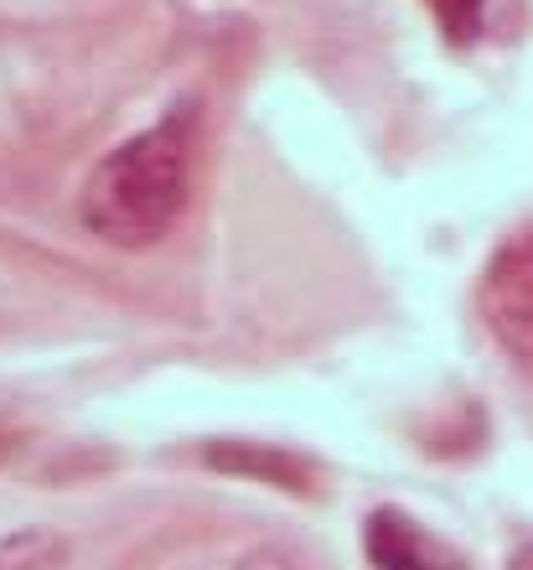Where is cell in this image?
I'll list each match as a JSON object with an SVG mask.
<instances>
[{"mask_svg":"<svg viewBox=\"0 0 533 570\" xmlns=\"http://www.w3.org/2000/svg\"><path fill=\"white\" fill-rule=\"evenodd\" d=\"M435 27L451 47H476L487 37V21H492V0H425Z\"/></svg>","mask_w":533,"mask_h":570,"instance_id":"5b68a950","label":"cell"},{"mask_svg":"<svg viewBox=\"0 0 533 570\" xmlns=\"http://www.w3.org/2000/svg\"><path fill=\"white\" fill-rule=\"evenodd\" d=\"M507 570H533V540L513 550V560H507Z\"/></svg>","mask_w":533,"mask_h":570,"instance_id":"52a82bcc","label":"cell"},{"mask_svg":"<svg viewBox=\"0 0 533 570\" xmlns=\"http://www.w3.org/2000/svg\"><path fill=\"white\" fill-rule=\"evenodd\" d=\"M363 556L373 570H466V560L441 534H430L415 513L394 509V503L363 519Z\"/></svg>","mask_w":533,"mask_h":570,"instance_id":"3957f363","label":"cell"},{"mask_svg":"<svg viewBox=\"0 0 533 570\" xmlns=\"http://www.w3.org/2000/svg\"><path fill=\"white\" fill-rule=\"evenodd\" d=\"M193 150H197V115L171 109L140 136L119 140L105 161L83 177L78 218L93 239L115 249H150L161 244L177 218L187 213L193 193Z\"/></svg>","mask_w":533,"mask_h":570,"instance_id":"6da1fadb","label":"cell"},{"mask_svg":"<svg viewBox=\"0 0 533 570\" xmlns=\"http://www.w3.org/2000/svg\"><path fill=\"white\" fill-rule=\"evenodd\" d=\"M62 566V540H52L47 529H21L0 544V570H58Z\"/></svg>","mask_w":533,"mask_h":570,"instance_id":"8992f818","label":"cell"},{"mask_svg":"<svg viewBox=\"0 0 533 570\" xmlns=\"http://www.w3.org/2000/svg\"><path fill=\"white\" fill-rule=\"evenodd\" d=\"M476 312L487 322L492 343L507 353V363L533 379V228L497 244L476 285Z\"/></svg>","mask_w":533,"mask_h":570,"instance_id":"7a4b0ae2","label":"cell"},{"mask_svg":"<svg viewBox=\"0 0 533 570\" xmlns=\"http://www.w3.org/2000/svg\"><path fill=\"white\" fill-rule=\"evenodd\" d=\"M16 451H21V441H16V435H11V431H0V466L11 462Z\"/></svg>","mask_w":533,"mask_h":570,"instance_id":"ba28073f","label":"cell"},{"mask_svg":"<svg viewBox=\"0 0 533 570\" xmlns=\"http://www.w3.org/2000/svg\"><path fill=\"white\" fill-rule=\"evenodd\" d=\"M203 462L213 472H228V478L269 482L280 493H312V462L285 446H269V441H208Z\"/></svg>","mask_w":533,"mask_h":570,"instance_id":"277c9868","label":"cell"}]
</instances>
